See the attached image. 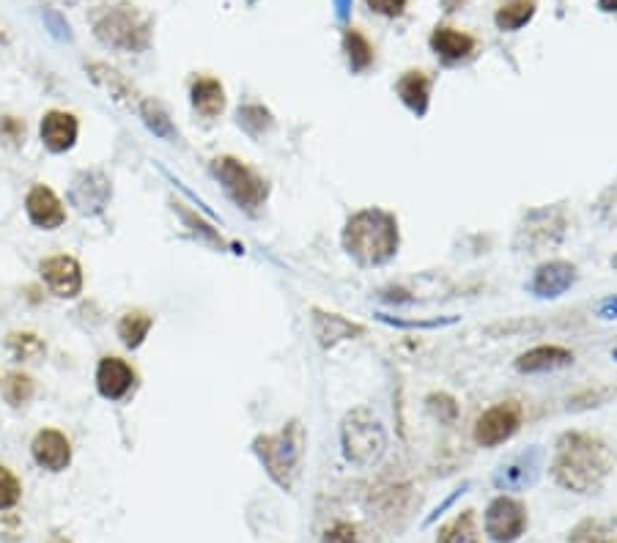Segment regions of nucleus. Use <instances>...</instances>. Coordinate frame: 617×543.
<instances>
[{"label":"nucleus","instance_id":"nucleus-1","mask_svg":"<svg viewBox=\"0 0 617 543\" xmlns=\"http://www.w3.org/2000/svg\"><path fill=\"white\" fill-rule=\"evenodd\" d=\"M612 467H615V453L596 434L568 431L554 445V480L574 494H593L601 489Z\"/></svg>","mask_w":617,"mask_h":543},{"label":"nucleus","instance_id":"nucleus-2","mask_svg":"<svg viewBox=\"0 0 617 543\" xmlns=\"http://www.w3.org/2000/svg\"><path fill=\"white\" fill-rule=\"evenodd\" d=\"M398 245H401L398 220L395 214L384 212L379 206L360 209L346 220L343 247L360 267H382L395 258Z\"/></svg>","mask_w":617,"mask_h":543},{"label":"nucleus","instance_id":"nucleus-3","mask_svg":"<svg viewBox=\"0 0 617 543\" xmlns=\"http://www.w3.org/2000/svg\"><path fill=\"white\" fill-rule=\"evenodd\" d=\"M91 25L96 39L118 53H140L151 42L149 17L129 0H105L96 6Z\"/></svg>","mask_w":617,"mask_h":543},{"label":"nucleus","instance_id":"nucleus-4","mask_svg":"<svg viewBox=\"0 0 617 543\" xmlns=\"http://www.w3.org/2000/svg\"><path fill=\"white\" fill-rule=\"evenodd\" d=\"M305 445H308L305 426L299 420H288L277 434L256 437L253 450H256L258 461L264 464L266 475L275 480L283 491H291L297 486L299 467H302V458H305Z\"/></svg>","mask_w":617,"mask_h":543},{"label":"nucleus","instance_id":"nucleus-5","mask_svg":"<svg viewBox=\"0 0 617 543\" xmlns=\"http://www.w3.org/2000/svg\"><path fill=\"white\" fill-rule=\"evenodd\" d=\"M341 439L343 456L357 467H373L387 450V431H384L382 420L365 406L352 409L349 415L343 417Z\"/></svg>","mask_w":617,"mask_h":543},{"label":"nucleus","instance_id":"nucleus-6","mask_svg":"<svg viewBox=\"0 0 617 543\" xmlns=\"http://www.w3.org/2000/svg\"><path fill=\"white\" fill-rule=\"evenodd\" d=\"M212 171L228 192V198L245 212H258L269 198V184L264 176H258L250 165L236 160V157H217L212 162Z\"/></svg>","mask_w":617,"mask_h":543},{"label":"nucleus","instance_id":"nucleus-7","mask_svg":"<svg viewBox=\"0 0 617 543\" xmlns=\"http://www.w3.org/2000/svg\"><path fill=\"white\" fill-rule=\"evenodd\" d=\"M565 228H568V220H565L563 209L560 206H543V209H535V212L524 217L513 245L519 253H543V250L557 247L563 242Z\"/></svg>","mask_w":617,"mask_h":543},{"label":"nucleus","instance_id":"nucleus-8","mask_svg":"<svg viewBox=\"0 0 617 543\" xmlns=\"http://www.w3.org/2000/svg\"><path fill=\"white\" fill-rule=\"evenodd\" d=\"M524 409L516 401H502L486 409L475 423V442L480 448H497L522 428Z\"/></svg>","mask_w":617,"mask_h":543},{"label":"nucleus","instance_id":"nucleus-9","mask_svg":"<svg viewBox=\"0 0 617 543\" xmlns=\"http://www.w3.org/2000/svg\"><path fill=\"white\" fill-rule=\"evenodd\" d=\"M486 535L497 543H513L519 541L527 530V508L522 500L502 494L491 502L486 519H483Z\"/></svg>","mask_w":617,"mask_h":543},{"label":"nucleus","instance_id":"nucleus-10","mask_svg":"<svg viewBox=\"0 0 617 543\" xmlns=\"http://www.w3.org/2000/svg\"><path fill=\"white\" fill-rule=\"evenodd\" d=\"M543 469V450L538 445L522 450L519 456H513L508 464H502L500 472L494 475V486L505 491H522L532 486Z\"/></svg>","mask_w":617,"mask_h":543},{"label":"nucleus","instance_id":"nucleus-11","mask_svg":"<svg viewBox=\"0 0 617 543\" xmlns=\"http://www.w3.org/2000/svg\"><path fill=\"white\" fill-rule=\"evenodd\" d=\"M42 280L55 297L75 299L83 291V269L72 256H50L39 264Z\"/></svg>","mask_w":617,"mask_h":543},{"label":"nucleus","instance_id":"nucleus-12","mask_svg":"<svg viewBox=\"0 0 617 543\" xmlns=\"http://www.w3.org/2000/svg\"><path fill=\"white\" fill-rule=\"evenodd\" d=\"M138 382V373L121 357H102L96 365V390L107 401H124Z\"/></svg>","mask_w":617,"mask_h":543},{"label":"nucleus","instance_id":"nucleus-13","mask_svg":"<svg viewBox=\"0 0 617 543\" xmlns=\"http://www.w3.org/2000/svg\"><path fill=\"white\" fill-rule=\"evenodd\" d=\"M33 461L47 472H64L72 461V442L58 428H42L31 445Z\"/></svg>","mask_w":617,"mask_h":543},{"label":"nucleus","instance_id":"nucleus-14","mask_svg":"<svg viewBox=\"0 0 617 543\" xmlns=\"http://www.w3.org/2000/svg\"><path fill=\"white\" fill-rule=\"evenodd\" d=\"M25 212L31 217V223L44 228V231H55V228H61L66 223L64 203L44 184H33L31 192L25 195Z\"/></svg>","mask_w":617,"mask_h":543},{"label":"nucleus","instance_id":"nucleus-15","mask_svg":"<svg viewBox=\"0 0 617 543\" xmlns=\"http://www.w3.org/2000/svg\"><path fill=\"white\" fill-rule=\"evenodd\" d=\"M576 267L568 261H546L535 269L530 280V294L538 299H557L563 297L568 288L576 283Z\"/></svg>","mask_w":617,"mask_h":543},{"label":"nucleus","instance_id":"nucleus-16","mask_svg":"<svg viewBox=\"0 0 617 543\" xmlns=\"http://www.w3.org/2000/svg\"><path fill=\"white\" fill-rule=\"evenodd\" d=\"M431 50L447 61V64H458V61H467L478 50V39L467 31H458L450 25H439L431 33Z\"/></svg>","mask_w":617,"mask_h":543},{"label":"nucleus","instance_id":"nucleus-17","mask_svg":"<svg viewBox=\"0 0 617 543\" xmlns=\"http://www.w3.org/2000/svg\"><path fill=\"white\" fill-rule=\"evenodd\" d=\"M365 327L362 324H354L341 313H324V310H313V335L316 341L324 346V349H332L341 341H352V338H360Z\"/></svg>","mask_w":617,"mask_h":543},{"label":"nucleus","instance_id":"nucleus-18","mask_svg":"<svg viewBox=\"0 0 617 543\" xmlns=\"http://www.w3.org/2000/svg\"><path fill=\"white\" fill-rule=\"evenodd\" d=\"M42 143L55 154L72 149L77 140V132H80V124L72 113L66 110H50L47 116L42 118Z\"/></svg>","mask_w":617,"mask_h":543},{"label":"nucleus","instance_id":"nucleus-19","mask_svg":"<svg viewBox=\"0 0 617 543\" xmlns=\"http://www.w3.org/2000/svg\"><path fill=\"white\" fill-rule=\"evenodd\" d=\"M574 362V352L565 349V346H535L530 352H524L519 360H516V371L519 373H546L557 371V368H565Z\"/></svg>","mask_w":617,"mask_h":543},{"label":"nucleus","instance_id":"nucleus-20","mask_svg":"<svg viewBox=\"0 0 617 543\" xmlns=\"http://www.w3.org/2000/svg\"><path fill=\"white\" fill-rule=\"evenodd\" d=\"M401 102H404L415 116H426L428 105H431V77L420 69H409L401 75L398 86H395Z\"/></svg>","mask_w":617,"mask_h":543},{"label":"nucleus","instance_id":"nucleus-21","mask_svg":"<svg viewBox=\"0 0 617 543\" xmlns=\"http://www.w3.org/2000/svg\"><path fill=\"white\" fill-rule=\"evenodd\" d=\"M195 113L203 118H217L225 110V88L217 77H198L190 88Z\"/></svg>","mask_w":617,"mask_h":543},{"label":"nucleus","instance_id":"nucleus-22","mask_svg":"<svg viewBox=\"0 0 617 543\" xmlns=\"http://www.w3.org/2000/svg\"><path fill=\"white\" fill-rule=\"evenodd\" d=\"M535 9H538L535 0H502L500 9L494 14V22H497L500 31L513 33L524 28L535 17Z\"/></svg>","mask_w":617,"mask_h":543},{"label":"nucleus","instance_id":"nucleus-23","mask_svg":"<svg viewBox=\"0 0 617 543\" xmlns=\"http://www.w3.org/2000/svg\"><path fill=\"white\" fill-rule=\"evenodd\" d=\"M154 327V316L146 310H127L121 321H118V338L129 349H138L140 343L146 341V335Z\"/></svg>","mask_w":617,"mask_h":543},{"label":"nucleus","instance_id":"nucleus-24","mask_svg":"<svg viewBox=\"0 0 617 543\" xmlns=\"http://www.w3.org/2000/svg\"><path fill=\"white\" fill-rule=\"evenodd\" d=\"M437 543H483L480 541V530H478V516L475 511H464L458 513L456 519L439 530Z\"/></svg>","mask_w":617,"mask_h":543},{"label":"nucleus","instance_id":"nucleus-25","mask_svg":"<svg viewBox=\"0 0 617 543\" xmlns=\"http://www.w3.org/2000/svg\"><path fill=\"white\" fill-rule=\"evenodd\" d=\"M343 53H346L352 72H365L373 64V44L357 28H346V33H343Z\"/></svg>","mask_w":617,"mask_h":543},{"label":"nucleus","instance_id":"nucleus-26","mask_svg":"<svg viewBox=\"0 0 617 543\" xmlns=\"http://www.w3.org/2000/svg\"><path fill=\"white\" fill-rule=\"evenodd\" d=\"M568 543H617V524L609 519H585L568 535Z\"/></svg>","mask_w":617,"mask_h":543},{"label":"nucleus","instance_id":"nucleus-27","mask_svg":"<svg viewBox=\"0 0 617 543\" xmlns=\"http://www.w3.org/2000/svg\"><path fill=\"white\" fill-rule=\"evenodd\" d=\"M88 72H91V77H94V83H99V86L105 88L107 94L116 96V99H121V102H135L138 96H135V88H132V83H127L124 77L118 75L116 69H110V66L105 64H91L88 66Z\"/></svg>","mask_w":617,"mask_h":543},{"label":"nucleus","instance_id":"nucleus-28","mask_svg":"<svg viewBox=\"0 0 617 543\" xmlns=\"http://www.w3.org/2000/svg\"><path fill=\"white\" fill-rule=\"evenodd\" d=\"M6 349H9V354L14 360L20 362L42 360L44 352H47V346H44L42 338L33 335V332H11L9 338H6Z\"/></svg>","mask_w":617,"mask_h":543},{"label":"nucleus","instance_id":"nucleus-29","mask_svg":"<svg viewBox=\"0 0 617 543\" xmlns=\"http://www.w3.org/2000/svg\"><path fill=\"white\" fill-rule=\"evenodd\" d=\"M33 393H36V384L28 373L11 371L3 382V398L11 406H25L33 398Z\"/></svg>","mask_w":617,"mask_h":543},{"label":"nucleus","instance_id":"nucleus-30","mask_svg":"<svg viewBox=\"0 0 617 543\" xmlns=\"http://www.w3.org/2000/svg\"><path fill=\"white\" fill-rule=\"evenodd\" d=\"M140 113H143V121H146V127H149L154 135H160V138L165 140L176 138V129H173L171 118H168V113H165L157 102H151V99L143 102Z\"/></svg>","mask_w":617,"mask_h":543},{"label":"nucleus","instance_id":"nucleus-31","mask_svg":"<svg viewBox=\"0 0 617 543\" xmlns=\"http://www.w3.org/2000/svg\"><path fill=\"white\" fill-rule=\"evenodd\" d=\"M239 124L253 135V138H261L266 129H272V113L261 105H245L239 110Z\"/></svg>","mask_w":617,"mask_h":543},{"label":"nucleus","instance_id":"nucleus-32","mask_svg":"<svg viewBox=\"0 0 617 543\" xmlns=\"http://www.w3.org/2000/svg\"><path fill=\"white\" fill-rule=\"evenodd\" d=\"M22 497L20 478L9 467L0 464V511H11Z\"/></svg>","mask_w":617,"mask_h":543},{"label":"nucleus","instance_id":"nucleus-33","mask_svg":"<svg viewBox=\"0 0 617 543\" xmlns=\"http://www.w3.org/2000/svg\"><path fill=\"white\" fill-rule=\"evenodd\" d=\"M324 543H360V530L352 522H335L327 527L324 533Z\"/></svg>","mask_w":617,"mask_h":543},{"label":"nucleus","instance_id":"nucleus-34","mask_svg":"<svg viewBox=\"0 0 617 543\" xmlns=\"http://www.w3.org/2000/svg\"><path fill=\"white\" fill-rule=\"evenodd\" d=\"M176 206H179L181 217H184V220H187V223L192 225V231H195V234L201 231V236H203V239H206V242H212V245L223 247V236L217 234V231H214L212 225L203 223L201 217H195V212H187V209H181V203H176Z\"/></svg>","mask_w":617,"mask_h":543},{"label":"nucleus","instance_id":"nucleus-35","mask_svg":"<svg viewBox=\"0 0 617 543\" xmlns=\"http://www.w3.org/2000/svg\"><path fill=\"white\" fill-rule=\"evenodd\" d=\"M406 3L409 0H365V6L373 14H382V17H401L406 11Z\"/></svg>","mask_w":617,"mask_h":543},{"label":"nucleus","instance_id":"nucleus-36","mask_svg":"<svg viewBox=\"0 0 617 543\" xmlns=\"http://www.w3.org/2000/svg\"><path fill=\"white\" fill-rule=\"evenodd\" d=\"M0 135L9 140V143H14V146H17V143L25 138V124H22L20 118H14V116L0 118Z\"/></svg>","mask_w":617,"mask_h":543},{"label":"nucleus","instance_id":"nucleus-37","mask_svg":"<svg viewBox=\"0 0 617 543\" xmlns=\"http://www.w3.org/2000/svg\"><path fill=\"white\" fill-rule=\"evenodd\" d=\"M604 198H612V203L609 201H598V212L604 214L607 220H617V187L615 190H609Z\"/></svg>","mask_w":617,"mask_h":543},{"label":"nucleus","instance_id":"nucleus-38","mask_svg":"<svg viewBox=\"0 0 617 543\" xmlns=\"http://www.w3.org/2000/svg\"><path fill=\"white\" fill-rule=\"evenodd\" d=\"M598 316L601 319H617V294L615 297H609L601 302V308H598Z\"/></svg>","mask_w":617,"mask_h":543},{"label":"nucleus","instance_id":"nucleus-39","mask_svg":"<svg viewBox=\"0 0 617 543\" xmlns=\"http://www.w3.org/2000/svg\"><path fill=\"white\" fill-rule=\"evenodd\" d=\"M601 11H617V0H598Z\"/></svg>","mask_w":617,"mask_h":543},{"label":"nucleus","instance_id":"nucleus-40","mask_svg":"<svg viewBox=\"0 0 617 543\" xmlns=\"http://www.w3.org/2000/svg\"><path fill=\"white\" fill-rule=\"evenodd\" d=\"M50 543H72V541H69V538H61V535H55V538Z\"/></svg>","mask_w":617,"mask_h":543},{"label":"nucleus","instance_id":"nucleus-41","mask_svg":"<svg viewBox=\"0 0 617 543\" xmlns=\"http://www.w3.org/2000/svg\"><path fill=\"white\" fill-rule=\"evenodd\" d=\"M612 264H615V267H617V256H615V258H612Z\"/></svg>","mask_w":617,"mask_h":543},{"label":"nucleus","instance_id":"nucleus-42","mask_svg":"<svg viewBox=\"0 0 617 543\" xmlns=\"http://www.w3.org/2000/svg\"><path fill=\"white\" fill-rule=\"evenodd\" d=\"M612 357H615V360H617V349H615V352H612Z\"/></svg>","mask_w":617,"mask_h":543},{"label":"nucleus","instance_id":"nucleus-43","mask_svg":"<svg viewBox=\"0 0 617 543\" xmlns=\"http://www.w3.org/2000/svg\"><path fill=\"white\" fill-rule=\"evenodd\" d=\"M0 42H3V33H0Z\"/></svg>","mask_w":617,"mask_h":543}]
</instances>
